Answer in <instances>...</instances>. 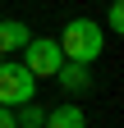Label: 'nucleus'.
Instances as JSON below:
<instances>
[{"label": "nucleus", "instance_id": "obj_8", "mask_svg": "<svg viewBox=\"0 0 124 128\" xmlns=\"http://www.w3.org/2000/svg\"><path fill=\"white\" fill-rule=\"evenodd\" d=\"M106 28H110V32H124V5H110V9H106Z\"/></svg>", "mask_w": 124, "mask_h": 128}, {"label": "nucleus", "instance_id": "obj_7", "mask_svg": "<svg viewBox=\"0 0 124 128\" xmlns=\"http://www.w3.org/2000/svg\"><path fill=\"white\" fill-rule=\"evenodd\" d=\"M14 119H19V128H41V119H46V105H37V101H23V105H14Z\"/></svg>", "mask_w": 124, "mask_h": 128}, {"label": "nucleus", "instance_id": "obj_3", "mask_svg": "<svg viewBox=\"0 0 124 128\" xmlns=\"http://www.w3.org/2000/svg\"><path fill=\"white\" fill-rule=\"evenodd\" d=\"M23 64H28L32 78H55V69L65 64L60 41H55V37H28V41H23Z\"/></svg>", "mask_w": 124, "mask_h": 128}, {"label": "nucleus", "instance_id": "obj_2", "mask_svg": "<svg viewBox=\"0 0 124 128\" xmlns=\"http://www.w3.org/2000/svg\"><path fill=\"white\" fill-rule=\"evenodd\" d=\"M37 96V78L28 73L23 60H0V105H23Z\"/></svg>", "mask_w": 124, "mask_h": 128}, {"label": "nucleus", "instance_id": "obj_9", "mask_svg": "<svg viewBox=\"0 0 124 128\" xmlns=\"http://www.w3.org/2000/svg\"><path fill=\"white\" fill-rule=\"evenodd\" d=\"M0 128H19V119H14V110H9V105H0Z\"/></svg>", "mask_w": 124, "mask_h": 128}, {"label": "nucleus", "instance_id": "obj_1", "mask_svg": "<svg viewBox=\"0 0 124 128\" xmlns=\"http://www.w3.org/2000/svg\"><path fill=\"white\" fill-rule=\"evenodd\" d=\"M55 41H60V55L74 64H97L106 50V32L97 28V18H69Z\"/></svg>", "mask_w": 124, "mask_h": 128}, {"label": "nucleus", "instance_id": "obj_6", "mask_svg": "<svg viewBox=\"0 0 124 128\" xmlns=\"http://www.w3.org/2000/svg\"><path fill=\"white\" fill-rule=\"evenodd\" d=\"M32 37L28 32L23 18H0V55H14V50H23V41Z\"/></svg>", "mask_w": 124, "mask_h": 128}, {"label": "nucleus", "instance_id": "obj_4", "mask_svg": "<svg viewBox=\"0 0 124 128\" xmlns=\"http://www.w3.org/2000/svg\"><path fill=\"white\" fill-rule=\"evenodd\" d=\"M92 64H74V60H65V64H60V69H55V82L60 87H65V92H74V96H83V92H92Z\"/></svg>", "mask_w": 124, "mask_h": 128}, {"label": "nucleus", "instance_id": "obj_10", "mask_svg": "<svg viewBox=\"0 0 124 128\" xmlns=\"http://www.w3.org/2000/svg\"><path fill=\"white\" fill-rule=\"evenodd\" d=\"M110 5H124V0H110Z\"/></svg>", "mask_w": 124, "mask_h": 128}, {"label": "nucleus", "instance_id": "obj_5", "mask_svg": "<svg viewBox=\"0 0 124 128\" xmlns=\"http://www.w3.org/2000/svg\"><path fill=\"white\" fill-rule=\"evenodd\" d=\"M41 128H87V114H83V105H74V101H65V105L46 110V119H41Z\"/></svg>", "mask_w": 124, "mask_h": 128}]
</instances>
